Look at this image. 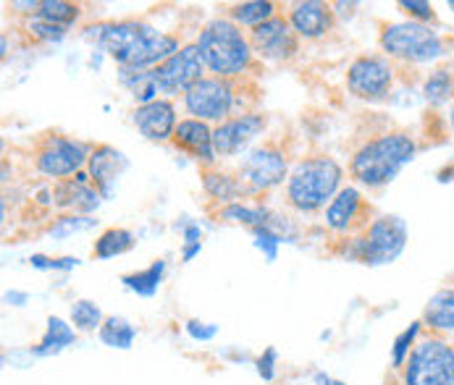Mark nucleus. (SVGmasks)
Instances as JSON below:
<instances>
[{
	"mask_svg": "<svg viewBox=\"0 0 454 385\" xmlns=\"http://www.w3.org/2000/svg\"><path fill=\"white\" fill-rule=\"evenodd\" d=\"M87 37H95V42L119 64V68L134 71L158 68L184 48L176 35L158 32L139 19L103 21L98 27H90Z\"/></svg>",
	"mask_w": 454,
	"mask_h": 385,
	"instance_id": "f257e3e1",
	"label": "nucleus"
},
{
	"mask_svg": "<svg viewBox=\"0 0 454 385\" xmlns=\"http://www.w3.org/2000/svg\"><path fill=\"white\" fill-rule=\"evenodd\" d=\"M418 136L410 128L389 127L363 139L347 163V173L365 189H384L415 160Z\"/></svg>",
	"mask_w": 454,
	"mask_h": 385,
	"instance_id": "f03ea898",
	"label": "nucleus"
},
{
	"mask_svg": "<svg viewBox=\"0 0 454 385\" xmlns=\"http://www.w3.org/2000/svg\"><path fill=\"white\" fill-rule=\"evenodd\" d=\"M260 100V87L255 79H223V76H205L184 97L182 105L190 119L205 124H223L234 116L255 113Z\"/></svg>",
	"mask_w": 454,
	"mask_h": 385,
	"instance_id": "7ed1b4c3",
	"label": "nucleus"
},
{
	"mask_svg": "<svg viewBox=\"0 0 454 385\" xmlns=\"http://www.w3.org/2000/svg\"><path fill=\"white\" fill-rule=\"evenodd\" d=\"M195 42L200 48L202 64L213 76L242 79L258 71L255 50L250 45L247 32H242V27H237L229 16L210 19L200 29Z\"/></svg>",
	"mask_w": 454,
	"mask_h": 385,
	"instance_id": "20e7f679",
	"label": "nucleus"
},
{
	"mask_svg": "<svg viewBox=\"0 0 454 385\" xmlns=\"http://www.w3.org/2000/svg\"><path fill=\"white\" fill-rule=\"evenodd\" d=\"M344 168L336 158L325 152H313L300 158L286 179V204L300 215H313L328 207V202L341 192Z\"/></svg>",
	"mask_w": 454,
	"mask_h": 385,
	"instance_id": "39448f33",
	"label": "nucleus"
},
{
	"mask_svg": "<svg viewBox=\"0 0 454 385\" xmlns=\"http://www.w3.org/2000/svg\"><path fill=\"white\" fill-rule=\"evenodd\" d=\"M407 223L399 215H379L365 231L349 239H333L336 242V255L347 257L360 265H389L407 247Z\"/></svg>",
	"mask_w": 454,
	"mask_h": 385,
	"instance_id": "423d86ee",
	"label": "nucleus"
},
{
	"mask_svg": "<svg viewBox=\"0 0 454 385\" xmlns=\"http://www.w3.org/2000/svg\"><path fill=\"white\" fill-rule=\"evenodd\" d=\"M381 53L396 65H420L439 61L447 53L444 37L431 24L402 21L384 24L379 35Z\"/></svg>",
	"mask_w": 454,
	"mask_h": 385,
	"instance_id": "0eeeda50",
	"label": "nucleus"
},
{
	"mask_svg": "<svg viewBox=\"0 0 454 385\" xmlns=\"http://www.w3.org/2000/svg\"><path fill=\"white\" fill-rule=\"evenodd\" d=\"M90 155H92L90 144L61 131H45L32 142L35 171L53 181H64L68 176L82 173L84 166L90 163Z\"/></svg>",
	"mask_w": 454,
	"mask_h": 385,
	"instance_id": "6e6552de",
	"label": "nucleus"
},
{
	"mask_svg": "<svg viewBox=\"0 0 454 385\" xmlns=\"http://www.w3.org/2000/svg\"><path fill=\"white\" fill-rule=\"evenodd\" d=\"M245 187L250 199H258L262 194L273 192L289 179V150L284 147V139L270 136L258 144L234 171Z\"/></svg>",
	"mask_w": 454,
	"mask_h": 385,
	"instance_id": "1a4fd4ad",
	"label": "nucleus"
},
{
	"mask_svg": "<svg viewBox=\"0 0 454 385\" xmlns=\"http://www.w3.org/2000/svg\"><path fill=\"white\" fill-rule=\"evenodd\" d=\"M404 385H454V346L436 333H428L415 343L404 367Z\"/></svg>",
	"mask_w": 454,
	"mask_h": 385,
	"instance_id": "9d476101",
	"label": "nucleus"
},
{
	"mask_svg": "<svg viewBox=\"0 0 454 385\" xmlns=\"http://www.w3.org/2000/svg\"><path fill=\"white\" fill-rule=\"evenodd\" d=\"M396 84V64L387 56L365 53L357 56L347 68V89L368 103L387 100Z\"/></svg>",
	"mask_w": 454,
	"mask_h": 385,
	"instance_id": "9b49d317",
	"label": "nucleus"
},
{
	"mask_svg": "<svg viewBox=\"0 0 454 385\" xmlns=\"http://www.w3.org/2000/svg\"><path fill=\"white\" fill-rule=\"evenodd\" d=\"M376 218H379L376 207L360 194V189L341 187V192L336 194L325 207L324 223L336 239H349V236H357L360 231H365Z\"/></svg>",
	"mask_w": 454,
	"mask_h": 385,
	"instance_id": "f8f14e48",
	"label": "nucleus"
},
{
	"mask_svg": "<svg viewBox=\"0 0 454 385\" xmlns=\"http://www.w3.org/2000/svg\"><path fill=\"white\" fill-rule=\"evenodd\" d=\"M205 64L200 56L197 42H187L176 56H171L166 64L153 68L155 81L160 87V95H187L195 84L205 79Z\"/></svg>",
	"mask_w": 454,
	"mask_h": 385,
	"instance_id": "ddd939ff",
	"label": "nucleus"
},
{
	"mask_svg": "<svg viewBox=\"0 0 454 385\" xmlns=\"http://www.w3.org/2000/svg\"><path fill=\"white\" fill-rule=\"evenodd\" d=\"M247 37H250V45L260 61L286 64L300 53V37L294 35V29L284 13H276L265 24L250 29Z\"/></svg>",
	"mask_w": 454,
	"mask_h": 385,
	"instance_id": "4468645a",
	"label": "nucleus"
},
{
	"mask_svg": "<svg viewBox=\"0 0 454 385\" xmlns=\"http://www.w3.org/2000/svg\"><path fill=\"white\" fill-rule=\"evenodd\" d=\"M268 128V116L265 113H245V116H234L223 124L213 128V150L218 160L226 158H237L239 152H245L260 134Z\"/></svg>",
	"mask_w": 454,
	"mask_h": 385,
	"instance_id": "2eb2a0df",
	"label": "nucleus"
},
{
	"mask_svg": "<svg viewBox=\"0 0 454 385\" xmlns=\"http://www.w3.org/2000/svg\"><path fill=\"white\" fill-rule=\"evenodd\" d=\"M51 202L64 215H90L100 204V192L92 187V179L87 171L76 173L74 179L53 181Z\"/></svg>",
	"mask_w": 454,
	"mask_h": 385,
	"instance_id": "dca6fc26",
	"label": "nucleus"
},
{
	"mask_svg": "<svg viewBox=\"0 0 454 385\" xmlns=\"http://www.w3.org/2000/svg\"><path fill=\"white\" fill-rule=\"evenodd\" d=\"M284 16L292 24L294 35L300 40H321L325 35H331L333 27H336V11H333V5L331 3H321V0L292 3Z\"/></svg>",
	"mask_w": 454,
	"mask_h": 385,
	"instance_id": "f3484780",
	"label": "nucleus"
},
{
	"mask_svg": "<svg viewBox=\"0 0 454 385\" xmlns=\"http://www.w3.org/2000/svg\"><path fill=\"white\" fill-rule=\"evenodd\" d=\"M171 144L179 152H187L190 158H195L200 168H215L218 166V158L213 150V128L205 121L182 119L174 136H171Z\"/></svg>",
	"mask_w": 454,
	"mask_h": 385,
	"instance_id": "a211bd4d",
	"label": "nucleus"
},
{
	"mask_svg": "<svg viewBox=\"0 0 454 385\" xmlns=\"http://www.w3.org/2000/svg\"><path fill=\"white\" fill-rule=\"evenodd\" d=\"M131 121L139 128V134L150 142H171L174 131L179 127L176 105L166 97L147 103V105H137L131 111Z\"/></svg>",
	"mask_w": 454,
	"mask_h": 385,
	"instance_id": "6ab92c4d",
	"label": "nucleus"
},
{
	"mask_svg": "<svg viewBox=\"0 0 454 385\" xmlns=\"http://www.w3.org/2000/svg\"><path fill=\"white\" fill-rule=\"evenodd\" d=\"M129 168V160L124 158V152H119L111 144H95L90 163H87V173L92 179V187L100 192V196H111L119 176Z\"/></svg>",
	"mask_w": 454,
	"mask_h": 385,
	"instance_id": "aec40b11",
	"label": "nucleus"
},
{
	"mask_svg": "<svg viewBox=\"0 0 454 385\" xmlns=\"http://www.w3.org/2000/svg\"><path fill=\"white\" fill-rule=\"evenodd\" d=\"M200 176H202V189L205 194L218 204H231V202H242V199H250L239 176L231 173V171H223L221 166L215 168H200Z\"/></svg>",
	"mask_w": 454,
	"mask_h": 385,
	"instance_id": "412c9836",
	"label": "nucleus"
},
{
	"mask_svg": "<svg viewBox=\"0 0 454 385\" xmlns=\"http://www.w3.org/2000/svg\"><path fill=\"white\" fill-rule=\"evenodd\" d=\"M420 322H423V330L436 333V335L454 333V286L439 289L428 299V304L420 315Z\"/></svg>",
	"mask_w": 454,
	"mask_h": 385,
	"instance_id": "4be33fe9",
	"label": "nucleus"
},
{
	"mask_svg": "<svg viewBox=\"0 0 454 385\" xmlns=\"http://www.w3.org/2000/svg\"><path fill=\"white\" fill-rule=\"evenodd\" d=\"M423 97L431 108H442L444 103L454 100V64L439 65L426 76Z\"/></svg>",
	"mask_w": 454,
	"mask_h": 385,
	"instance_id": "5701e85b",
	"label": "nucleus"
},
{
	"mask_svg": "<svg viewBox=\"0 0 454 385\" xmlns=\"http://www.w3.org/2000/svg\"><path fill=\"white\" fill-rule=\"evenodd\" d=\"M119 79L121 84L131 92V97L137 100V105H147L160 100V87L155 81L153 68L150 71H134V68H119Z\"/></svg>",
	"mask_w": 454,
	"mask_h": 385,
	"instance_id": "b1692460",
	"label": "nucleus"
},
{
	"mask_svg": "<svg viewBox=\"0 0 454 385\" xmlns=\"http://www.w3.org/2000/svg\"><path fill=\"white\" fill-rule=\"evenodd\" d=\"M213 215L221 218V220H229V223H242L247 228H260V226H268L273 212H268V207H262V204L231 202V204H223V207H215Z\"/></svg>",
	"mask_w": 454,
	"mask_h": 385,
	"instance_id": "393cba45",
	"label": "nucleus"
},
{
	"mask_svg": "<svg viewBox=\"0 0 454 385\" xmlns=\"http://www.w3.org/2000/svg\"><path fill=\"white\" fill-rule=\"evenodd\" d=\"M276 13H278V5H276V3H268V0L234 3V5H229V11H226V16H229L237 27H250V29L265 24V21L273 19Z\"/></svg>",
	"mask_w": 454,
	"mask_h": 385,
	"instance_id": "a878e982",
	"label": "nucleus"
},
{
	"mask_svg": "<svg viewBox=\"0 0 454 385\" xmlns=\"http://www.w3.org/2000/svg\"><path fill=\"white\" fill-rule=\"evenodd\" d=\"M163 275H166V262L163 259H155L150 267H145V270H137V273H127L124 278H121V283L134 291V294H139V296H155L158 294V289H160V283H163Z\"/></svg>",
	"mask_w": 454,
	"mask_h": 385,
	"instance_id": "bb28decb",
	"label": "nucleus"
},
{
	"mask_svg": "<svg viewBox=\"0 0 454 385\" xmlns=\"http://www.w3.org/2000/svg\"><path fill=\"white\" fill-rule=\"evenodd\" d=\"M74 341H76V330L71 325H66L61 318H48V330L32 351L37 357H51V354L64 351L66 346H71Z\"/></svg>",
	"mask_w": 454,
	"mask_h": 385,
	"instance_id": "cd10ccee",
	"label": "nucleus"
},
{
	"mask_svg": "<svg viewBox=\"0 0 454 385\" xmlns=\"http://www.w3.org/2000/svg\"><path fill=\"white\" fill-rule=\"evenodd\" d=\"M131 247H134V236L127 228H106L98 239H95V247H92V257L95 259H111V257L127 255Z\"/></svg>",
	"mask_w": 454,
	"mask_h": 385,
	"instance_id": "c85d7f7f",
	"label": "nucleus"
},
{
	"mask_svg": "<svg viewBox=\"0 0 454 385\" xmlns=\"http://www.w3.org/2000/svg\"><path fill=\"white\" fill-rule=\"evenodd\" d=\"M82 8L79 3H66V0H40V8L35 16L56 24V27H64V29H71L79 19H82Z\"/></svg>",
	"mask_w": 454,
	"mask_h": 385,
	"instance_id": "c756f323",
	"label": "nucleus"
},
{
	"mask_svg": "<svg viewBox=\"0 0 454 385\" xmlns=\"http://www.w3.org/2000/svg\"><path fill=\"white\" fill-rule=\"evenodd\" d=\"M98 333H100V341L106 346H114V349H129L134 338H137L134 325H129L124 318H106L103 327Z\"/></svg>",
	"mask_w": 454,
	"mask_h": 385,
	"instance_id": "7c9ffc66",
	"label": "nucleus"
},
{
	"mask_svg": "<svg viewBox=\"0 0 454 385\" xmlns=\"http://www.w3.org/2000/svg\"><path fill=\"white\" fill-rule=\"evenodd\" d=\"M71 322L76 330H84V333H92V330H100L103 327V312L95 302H87V299H79L71 304Z\"/></svg>",
	"mask_w": 454,
	"mask_h": 385,
	"instance_id": "2f4dec72",
	"label": "nucleus"
},
{
	"mask_svg": "<svg viewBox=\"0 0 454 385\" xmlns=\"http://www.w3.org/2000/svg\"><path fill=\"white\" fill-rule=\"evenodd\" d=\"M21 29L29 35L32 42H59V40H64L66 32H68L64 27H56V24H51V21H45L40 16H27L21 21Z\"/></svg>",
	"mask_w": 454,
	"mask_h": 385,
	"instance_id": "473e14b6",
	"label": "nucleus"
},
{
	"mask_svg": "<svg viewBox=\"0 0 454 385\" xmlns=\"http://www.w3.org/2000/svg\"><path fill=\"white\" fill-rule=\"evenodd\" d=\"M423 333V322H412L407 330H402L399 335H396V341H394V351H391V365H394V370H402L404 367V362H407V357H410V351L415 349V343H418V335Z\"/></svg>",
	"mask_w": 454,
	"mask_h": 385,
	"instance_id": "72a5a7b5",
	"label": "nucleus"
},
{
	"mask_svg": "<svg viewBox=\"0 0 454 385\" xmlns=\"http://www.w3.org/2000/svg\"><path fill=\"white\" fill-rule=\"evenodd\" d=\"M396 8L410 19V21H418V24H436L439 16H436V8L431 3H420V0H399Z\"/></svg>",
	"mask_w": 454,
	"mask_h": 385,
	"instance_id": "f704fd0d",
	"label": "nucleus"
},
{
	"mask_svg": "<svg viewBox=\"0 0 454 385\" xmlns=\"http://www.w3.org/2000/svg\"><path fill=\"white\" fill-rule=\"evenodd\" d=\"M253 236H255V247H258L260 252L265 255L268 262H273L276 259V252H278V244L284 242L270 226H260V228H253Z\"/></svg>",
	"mask_w": 454,
	"mask_h": 385,
	"instance_id": "c9c22d12",
	"label": "nucleus"
},
{
	"mask_svg": "<svg viewBox=\"0 0 454 385\" xmlns=\"http://www.w3.org/2000/svg\"><path fill=\"white\" fill-rule=\"evenodd\" d=\"M92 226H95V220L87 218V215H61L59 220H53L51 234L66 236V234H71V231H84V228H92Z\"/></svg>",
	"mask_w": 454,
	"mask_h": 385,
	"instance_id": "e433bc0d",
	"label": "nucleus"
},
{
	"mask_svg": "<svg viewBox=\"0 0 454 385\" xmlns=\"http://www.w3.org/2000/svg\"><path fill=\"white\" fill-rule=\"evenodd\" d=\"M32 267H37V270H71V267H76L79 265V259L76 257H43V255H35L32 259Z\"/></svg>",
	"mask_w": 454,
	"mask_h": 385,
	"instance_id": "4c0bfd02",
	"label": "nucleus"
},
{
	"mask_svg": "<svg viewBox=\"0 0 454 385\" xmlns=\"http://www.w3.org/2000/svg\"><path fill=\"white\" fill-rule=\"evenodd\" d=\"M200 250H202V231H200V226H187L184 228V252H182V259L190 262L192 257L200 255Z\"/></svg>",
	"mask_w": 454,
	"mask_h": 385,
	"instance_id": "58836bf2",
	"label": "nucleus"
},
{
	"mask_svg": "<svg viewBox=\"0 0 454 385\" xmlns=\"http://www.w3.org/2000/svg\"><path fill=\"white\" fill-rule=\"evenodd\" d=\"M276 349H265V354L258 357V375L262 381H273V375H276Z\"/></svg>",
	"mask_w": 454,
	"mask_h": 385,
	"instance_id": "ea45409f",
	"label": "nucleus"
},
{
	"mask_svg": "<svg viewBox=\"0 0 454 385\" xmlns=\"http://www.w3.org/2000/svg\"><path fill=\"white\" fill-rule=\"evenodd\" d=\"M187 333H190L192 338H197V341H210V338H215L218 327H215V325H207V322L190 320L187 322Z\"/></svg>",
	"mask_w": 454,
	"mask_h": 385,
	"instance_id": "a19ab883",
	"label": "nucleus"
},
{
	"mask_svg": "<svg viewBox=\"0 0 454 385\" xmlns=\"http://www.w3.org/2000/svg\"><path fill=\"white\" fill-rule=\"evenodd\" d=\"M436 179H439L442 184H450V181H454V160L452 163H447V166L436 173Z\"/></svg>",
	"mask_w": 454,
	"mask_h": 385,
	"instance_id": "79ce46f5",
	"label": "nucleus"
},
{
	"mask_svg": "<svg viewBox=\"0 0 454 385\" xmlns=\"http://www.w3.org/2000/svg\"><path fill=\"white\" fill-rule=\"evenodd\" d=\"M450 127H452L454 131V103H452V113H450Z\"/></svg>",
	"mask_w": 454,
	"mask_h": 385,
	"instance_id": "37998d69",
	"label": "nucleus"
},
{
	"mask_svg": "<svg viewBox=\"0 0 454 385\" xmlns=\"http://www.w3.org/2000/svg\"><path fill=\"white\" fill-rule=\"evenodd\" d=\"M447 5H450V8H452V11H454V0H450V3H447Z\"/></svg>",
	"mask_w": 454,
	"mask_h": 385,
	"instance_id": "c03bdc74",
	"label": "nucleus"
},
{
	"mask_svg": "<svg viewBox=\"0 0 454 385\" xmlns=\"http://www.w3.org/2000/svg\"><path fill=\"white\" fill-rule=\"evenodd\" d=\"M452 286H454V275H452Z\"/></svg>",
	"mask_w": 454,
	"mask_h": 385,
	"instance_id": "a18cd8bd",
	"label": "nucleus"
}]
</instances>
